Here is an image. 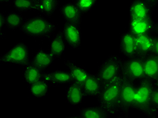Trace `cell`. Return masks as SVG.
Masks as SVG:
<instances>
[{"instance_id": "cell-1", "label": "cell", "mask_w": 158, "mask_h": 118, "mask_svg": "<svg viewBox=\"0 0 158 118\" xmlns=\"http://www.w3.org/2000/svg\"><path fill=\"white\" fill-rule=\"evenodd\" d=\"M122 75L110 83L103 85L101 93L97 98L98 105L102 107L109 115H117L119 110Z\"/></svg>"}, {"instance_id": "cell-2", "label": "cell", "mask_w": 158, "mask_h": 118, "mask_svg": "<svg viewBox=\"0 0 158 118\" xmlns=\"http://www.w3.org/2000/svg\"><path fill=\"white\" fill-rule=\"evenodd\" d=\"M56 24L46 20L42 15L25 19L20 31L34 39H50L56 30Z\"/></svg>"}, {"instance_id": "cell-3", "label": "cell", "mask_w": 158, "mask_h": 118, "mask_svg": "<svg viewBox=\"0 0 158 118\" xmlns=\"http://www.w3.org/2000/svg\"><path fill=\"white\" fill-rule=\"evenodd\" d=\"M153 86V83L147 79L139 83L134 101V109L149 117H156L157 113L152 104Z\"/></svg>"}, {"instance_id": "cell-4", "label": "cell", "mask_w": 158, "mask_h": 118, "mask_svg": "<svg viewBox=\"0 0 158 118\" xmlns=\"http://www.w3.org/2000/svg\"><path fill=\"white\" fill-rule=\"evenodd\" d=\"M123 60L117 55H111L101 63L95 75L103 85L121 76Z\"/></svg>"}, {"instance_id": "cell-5", "label": "cell", "mask_w": 158, "mask_h": 118, "mask_svg": "<svg viewBox=\"0 0 158 118\" xmlns=\"http://www.w3.org/2000/svg\"><path fill=\"white\" fill-rule=\"evenodd\" d=\"M136 87L137 83L123 77L120 88L119 110L117 113L118 117L128 118L130 116L131 109H134Z\"/></svg>"}, {"instance_id": "cell-6", "label": "cell", "mask_w": 158, "mask_h": 118, "mask_svg": "<svg viewBox=\"0 0 158 118\" xmlns=\"http://www.w3.org/2000/svg\"><path fill=\"white\" fill-rule=\"evenodd\" d=\"M31 62L29 50L23 42H19L0 57V63L8 65L25 66Z\"/></svg>"}, {"instance_id": "cell-7", "label": "cell", "mask_w": 158, "mask_h": 118, "mask_svg": "<svg viewBox=\"0 0 158 118\" xmlns=\"http://www.w3.org/2000/svg\"><path fill=\"white\" fill-rule=\"evenodd\" d=\"M122 76L126 79L139 83L145 79L143 59L139 56L123 60Z\"/></svg>"}, {"instance_id": "cell-8", "label": "cell", "mask_w": 158, "mask_h": 118, "mask_svg": "<svg viewBox=\"0 0 158 118\" xmlns=\"http://www.w3.org/2000/svg\"><path fill=\"white\" fill-rule=\"evenodd\" d=\"M157 22L151 18H129L128 31L135 36L156 34Z\"/></svg>"}, {"instance_id": "cell-9", "label": "cell", "mask_w": 158, "mask_h": 118, "mask_svg": "<svg viewBox=\"0 0 158 118\" xmlns=\"http://www.w3.org/2000/svg\"><path fill=\"white\" fill-rule=\"evenodd\" d=\"M62 31L69 47L74 50L80 49L82 44V32L80 25L65 21Z\"/></svg>"}, {"instance_id": "cell-10", "label": "cell", "mask_w": 158, "mask_h": 118, "mask_svg": "<svg viewBox=\"0 0 158 118\" xmlns=\"http://www.w3.org/2000/svg\"><path fill=\"white\" fill-rule=\"evenodd\" d=\"M155 10L145 0H133L128 9L129 18H151Z\"/></svg>"}, {"instance_id": "cell-11", "label": "cell", "mask_w": 158, "mask_h": 118, "mask_svg": "<svg viewBox=\"0 0 158 118\" xmlns=\"http://www.w3.org/2000/svg\"><path fill=\"white\" fill-rule=\"evenodd\" d=\"M156 34L135 36L136 56L141 58L153 54Z\"/></svg>"}, {"instance_id": "cell-12", "label": "cell", "mask_w": 158, "mask_h": 118, "mask_svg": "<svg viewBox=\"0 0 158 118\" xmlns=\"http://www.w3.org/2000/svg\"><path fill=\"white\" fill-rule=\"evenodd\" d=\"M59 10L60 15L66 22L77 24L81 26L83 14L79 10L74 2L64 3L60 7Z\"/></svg>"}, {"instance_id": "cell-13", "label": "cell", "mask_w": 158, "mask_h": 118, "mask_svg": "<svg viewBox=\"0 0 158 118\" xmlns=\"http://www.w3.org/2000/svg\"><path fill=\"white\" fill-rule=\"evenodd\" d=\"M119 51L126 59L136 56L135 36L130 31L125 32L121 35Z\"/></svg>"}, {"instance_id": "cell-14", "label": "cell", "mask_w": 158, "mask_h": 118, "mask_svg": "<svg viewBox=\"0 0 158 118\" xmlns=\"http://www.w3.org/2000/svg\"><path fill=\"white\" fill-rule=\"evenodd\" d=\"M65 97L68 103L73 106H77L83 103L86 95L82 85L73 82L66 89Z\"/></svg>"}, {"instance_id": "cell-15", "label": "cell", "mask_w": 158, "mask_h": 118, "mask_svg": "<svg viewBox=\"0 0 158 118\" xmlns=\"http://www.w3.org/2000/svg\"><path fill=\"white\" fill-rule=\"evenodd\" d=\"M145 79L158 84V56L152 54L143 58Z\"/></svg>"}, {"instance_id": "cell-16", "label": "cell", "mask_w": 158, "mask_h": 118, "mask_svg": "<svg viewBox=\"0 0 158 118\" xmlns=\"http://www.w3.org/2000/svg\"><path fill=\"white\" fill-rule=\"evenodd\" d=\"M66 41L62 31H59L52 38L49 46V52L55 59L62 58L66 49Z\"/></svg>"}, {"instance_id": "cell-17", "label": "cell", "mask_w": 158, "mask_h": 118, "mask_svg": "<svg viewBox=\"0 0 158 118\" xmlns=\"http://www.w3.org/2000/svg\"><path fill=\"white\" fill-rule=\"evenodd\" d=\"M64 63L68 67V71L71 75L74 83L82 85L91 74L88 70L77 65L75 60L70 59L64 61Z\"/></svg>"}, {"instance_id": "cell-18", "label": "cell", "mask_w": 158, "mask_h": 118, "mask_svg": "<svg viewBox=\"0 0 158 118\" xmlns=\"http://www.w3.org/2000/svg\"><path fill=\"white\" fill-rule=\"evenodd\" d=\"M82 87L86 97L98 98L101 93L103 85L95 74L91 73L87 80L82 84Z\"/></svg>"}, {"instance_id": "cell-19", "label": "cell", "mask_w": 158, "mask_h": 118, "mask_svg": "<svg viewBox=\"0 0 158 118\" xmlns=\"http://www.w3.org/2000/svg\"><path fill=\"white\" fill-rule=\"evenodd\" d=\"M45 77L52 87H58L61 85L73 83V78L68 71L57 70L48 72L45 71Z\"/></svg>"}, {"instance_id": "cell-20", "label": "cell", "mask_w": 158, "mask_h": 118, "mask_svg": "<svg viewBox=\"0 0 158 118\" xmlns=\"http://www.w3.org/2000/svg\"><path fill=\"white\" fill-rule=\"evenodd\" d=\"M45 71L33 65L31 62L24 66L23 70V78L28 85L37 83L45 76Z\"/></svg>"}, {"instance_id": "cell-21", "label": "cell", "mask_w": 158, "mask_h": 118, "mask_svg": "<svg viewBox=\"0 0 158 118\" xmlns=\"http://www.w3.org/2000/svg\"><path fill=\"white\" fill-rule=\"evenodd\" d=\"M56 59L50 54L49 51H46L42 47L39 48L33 55L31 60V63L43 70L52 66Z\"/></svg>"}, {"instance_id": "cell-22", "label": "cell", "mask_w": 158, "mask_h": 118, "mask_svg": "<svg viewBox=\"0 0 158 118\" xmlns=\"http://www.w3.org/2000/svg\"><path fill=\"white\" fill-rule=\"evenodd\" d=\"M50 84L45 76L43 79L39 80L37 83L28 85V91L31 95L35 98H44L48 95Z\"/></svg>"}, {"instance_id": "cell-23", "label": "cell", "mask_w": 158, "mask_h": 118, "mask_svg": "<svg viewBox=\"0 0 158 118\" xmlns=\"http://www.w3.org/2000/svg\"><path fill=\"white\" fill-rule=\"evenodd\" d=\"M60 6V0H38L37 12L48 18H52Z\"/></svg>"}, {"instance_id": "cell-24", "label": "cell", "mask_w": 158, "mask_h": 118, "mask_svg": "<svg viewBox=\"0 0 158 118\" xmlns=\"http://www.w3.org/2000/svg\"><path fill=\"white\" fill-rule=\"evenodd\" d=\"M78 114L81 118H108L111 116L99 105L82 107L79 109Z\"/></svg>"}, {"instance_id": "cell-25", "label": "cell", "mask_w": 158, "mask_h": 118, "mask_svg": "<svg viewBox=\"0 0 158 118\" xmlns=\"http://www.w3.org/2000/svg\"><path fill=\"white\" fill-rule=\"evenodd\" d=\"M12 5L16 11L20 13L37 11L38 0H14Z\"/></svg>"}, {"instance_id": "cell-26", "label": "cell", "mask_w": 158, "mask_h": 118, "mask_svg": "<svg viewBox=\"0 0 158 118\" xmlns=\"http://www.w3.org/2000/svg\"><path fill=\"white\" fill-rule=\"evenodd\" d=\"M6 27L10 30L20 29L25 18L22 15V13L19 12H10L6 15Z\"/></svg>"}, {"instance_id": "cell-27", "label": "cell", "mask_w": 158, "mask_h": 118, "mask_svg": "<svg viewBox=\"0 0 158 118\" xmlns=\"http://www.w3.org/2000/svg\"><path fill=\"white\" fill-rule=\"evenodd\" d=\"M99 0H73L82 14L91 12Z\"/></svg>"}, {"instance_id": "cell-28", "label": "cell", "mask_w": 158, "mask_h": 118, "mask_svg": "<svg viewBox=\"0 0 158 118\" xmlns=\"http://www.w3.org/2000/svg\"><path fill=\"white\" fill-rule=\"evenodd\" d=\"M152 104L154 110L158 112V84H154L152 95Z\"/></svg>"}, {"instance_id": "cell-29", "label": "cell", "mask_w": 158, "mask_h": 118, "mask_svg": "<svg viewBox=\"0 0 158 118\" xmlns=\"http://www.w3.org/2000/svg\"><path fill=\"white\" fill-rule=\"evenodd\" d=\"M6 15L1 12L0 13V30H1V31L3 29H4L5 27H6Z\"/></svg>"}, {"instance_id": "cell-30", "label": "cell", "mask_w": 158, "mask_h": 118, "mask_svg": "<svg viewBox=\"0 0 158 118\" xmlns=\"http://www.w3.org/2000/svg\"><path fill=\"white\" fill-rule=\"evenodd\" d=\"M145 1L149 3V4L152 7L153 9L156 10V9L158 8V0H145Z\"/></svg>"}, {"instance_id": "cell-31", "label": "cell", "mask_w": 158, "mask_h": 118, "mask_svg": "<svg viewBox=\"0 0 158 118\" xmlns=\"http://www.w3.org/2000/svg\"><path fill=\"white\" fill-rule=\"evenodd\" d=\"M153 54L158 56V35H156V37H155V44H154Z\"/></svg>"}, {"instance_id": "cell-32", "label": "cell", "mask_w": 158, "mask_h": 118, "mask_svg": "<svg viewBox=\"0 0 158 118\" xmlns=\"http://www.w3.org/2000/svg\"><path fill=\"white\" fill-rule=\"evenodd\" d=\"M14 0H0V2L1 3H10L13 2Z\"/></svg>"}, {"instance_id": "cell-33", "label": "cell", "mask_w": 158, "mask_h": 118, "mask_svg": "<svg viewBox=\"0 0 158 118\" xmlns=\"http://www.w3.org/2000/svg\"><path fill=\"white\" fill-rule=\"evenodd\" d=\"M156 35H158V22L156 24Z\"/></svg>"}]
</instances>
